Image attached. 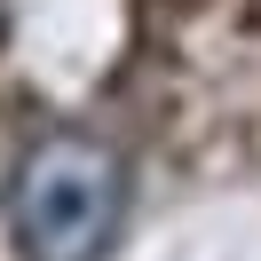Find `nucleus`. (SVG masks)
Wrapping results in <instances>:
<instances>
[{
	"instance_id": "obj_1",
	"label": "nucleus",
	"mask_w": 261,
	"mask_h": 261,
	"mask_svg": "<svg viewBox=\"0 0 261 261\" xmlns=\"http://www.w3.org/2000/svg\"><path fill=\"white\" fill-rule=\"evenodd\" d=\"M135 174L103 135L56 127L8 174V229L24 261H103L119 245Z\"/></svg>"
}]
</instances>
